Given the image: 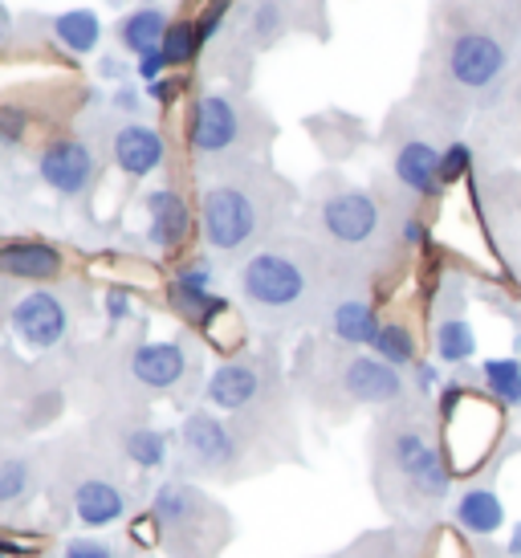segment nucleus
Segmentation results:
<instances>
[{
  "mask_svg": "<svg viewBox=\"0 0 521 558\" xmlns=\"http://www.w3.org/2000/svg\"><path fill=\"white\" fill-rule=\"evenodd\" d=\"M457 522L460 530H469L473 538H493L497 530L506 526V506L497 497V465L481 481H473L464 494L457 497Z\"/></svg>",
  "mask_w": 521,
  "mask_h": 558,
  "instance_id": "nucleus-12",
  "label": "nucleus"
},
{
  "mask_svg": "<svg viewBox=\"0 0 521 558\" xmlns=\"http://www.w3.org/2000/svg\"><path fill=\"white\" fill-rule=\"evenodd\" d=\"M163 65H168V58H163V49H159V53H147V58H138V74H143L147 82H159Z\"/></svg>",
  "mask_w": 521,
  "mask_h": 558,
  "instance_id": "nucleus-33",
  "label": "nucleus"
},
{
  "mask_svg": "<svg viewBox=\"0 0 521 558\" xmlns=\"http://www.w3.org/2000/svg\"><path fill=\"white\" fill-rule=\"evenodd\" d=\"M379 314L371 306L367 298H342L335 302V311H330V330H335L338 342H347V347H371L375 335H379Z\"/></svg>",
  "mask_w": 521,
  "mask_h": 558,
  "instance_id": "nucleus-18",
  "label": "nucleus"
},
{
  "mask_svg": "<svg viewBox=\"0 0 521 558\" xmlns=\"http://www.w3.org/2000/svg\"><path fill=\"white\" fill-rule=\"evenodd\" d=\"M257 391H260V375L249 363H225L208 379V400L216 408H225V412H241L249 400H257Z\"/></svg>",
  "mask_w": 521,
  "mask_h": 558,
  "instance_id": "nucleus-19",
  "label": "nucleus"
},
{
  "mask_svg": "<svg viewBox=\"0 0 521 558\" xmlns=\"http://www.w3.org/2000/svg\"><path fill=\"white\" fill-rule=\"evenodd\" d=\"M102 74H110V78H119V74H123V65H119V62H102Z\"/></svg>",
  "mask_w": 521,
  "mask_h": 558,
  "instance_id": "nucleus-39",
  "label": "nucleus"
},
{
  "mask_svg": "<svg viewBox=\"0 0 521 558\" xmlns=\"http://www.w3.org/2000/svg\"><path fill=\"white\" fill-rule=\"evenodd\" d=\"M107 311H110V318L119 323V318H126V311H131V298H126L123 290H114V294L107 298Z\"/></svg>",
  "mask_w": 521,
  "mask_h": 558,
  "instance_id": "nucleus-35",
  "label": "nucleus"
},
{
  "mask_svg": "<svg viewBox=\"0 0 521 558\" xmlns=\"http://www.w3.org/2000/svg\"><path fill=\"white\" fill-rule=\"evenodd\" d=\"M53 33L70 53H90L102 41V21L90 9H74V13H62L53 21Z\"/></svg>",
  "mask_w": 521,
  "mask_h": 558,
  "instance_id": "nucleus-24",
  "label": "nucleus"
},
{
  "mask_svg": "<svg viewBox=\"0 0 521 558\" xmlns=\"http://www.w3.org/2000/svg\"><path fill=\"white\" fill-rule=\"evenodd\" d=\"M168 16L163 9H135V13L123 16V25H119V41H123L131 53L138 58H147V53H159L163 49V37H168Z\"/></svg>",
  "mask_w": 521,
  "mask_h": 558,
  "instance_id": "nucleus-22",
  "label": "nucleus"
},
{
  "mask_svg": "<svg viewBox=\"0 0 521 558\" xmlns=\"http://www.w3.org/2000/svg\"><path fill=\"white\" fill-rule=\"evenodd\" d=\"M4 33H9V9L0 4V41H4Z\"/></svg>",
  "mask_w": 521,
  "mask_h": 558,
  "instance_id": "nucleus-40",
  "label": "nucleus"
},
{
  "mask_svg": "<svg viewBox=\"0 0 521 558\" xmlns=\"http://www.w3.org/2000/svg\"><path fill=\"white\" fill-rule=\"evenodd\" d=\"M204 510V497L196 489H187V485H163L159 494H155V518L163 522V526H192L196 522V513Z\"/></svg>",
  "mask_w": 521,
  "mask_h": 558,
  "instance_id": "nucleus-25",
  "label": "nucleus"
},
{
  "mask_svg": "<svg viewBox=\"0 0 521 558\" xmlns=\"http://www.w3.org/2000/svg\"><path fill=\"white\" fill-rule=\"evenodd\" d=\"M208 281H213L208 265L196 262V265H184V269L175 274V286H171L175 302H180L187 314H196L199 323H213L216 314H225V302L208 294Z\"/></svg>",
  "mask_w": 521,
  "mask_h": 558,
  "instance_id": "nucleus-20",
  "label": "nucleus"
},
{
  "mask_svg": "<svg viewBox=\"0 0 521 558\" xmlns=\"http://www.w3.org/2000/svg\"><path fill=\"white\" fill-rule=\"evenodd\" d=\"M29 494V465L25 461H0V506H13Z\"/></svg>",
  "mask_w": 521,
  "mask_h": 558,
  "instance_id": "nucleus-30",
  "label": "nucleus"
},
{
  "mask_svg": "<svg viewBox=\"0 0 521 558\" xmlns=\"http://www.w3.org/2000/svg\"><path fill=\"white\" fill-rule=\"evenodd\" d=\"M184 445H187V452H192L196 461H204L208 469L229 465L232 452H237L232 433L216 416H208V412H196V416L184 420Z\"/></svg>",
  "mask_w": 521,
  "mask_h": 558,
  "instance_id": "nucleus-14",
  "label": "nucleus"
},
{
  "mask_svg": "<svg viewBox=\"0 0 521 558\" xmlns=\"http://www.w3.org/2000/svg\"><path fill=\"white\" fill-rule=\"evenodd\" d=\"M187 140L204 156L237 147V140H241V107L232 102L229 94H204L196 102V110H192Z\"/></svg>",
  "mask_w": 521,
  "mask_h": 558,
  "instance_id": "nucleus-7",
  "label": "nucleus"
},
{
  "mask_svg": "<svg viewBox=\"0 0 521 558\" xmlns=\"http://www.w3.org/2000/svg\"><path fill=\"white\" fill-rule=\"evenodd\" d=\"M21 126H25V114H21V110H0V131H4L9 140L21 135Z\"/></svg>",
  "mask_w": 521,
  "mask_h": 558,
  "instance_id": "nucleus-34",
  "label": "nucleus"
},
{
  "mask_svg": "<svg viewBox=\"0 0 521 558\" xmlns=\"http://www.w3.org/2000/svg\"><path fill=\"white\" fill-rule=\"evenodd\" d=\"M114 163L126 171V175H147L163 163V140L159 131L143 123H126L119 135H114Z\"/></svg>",
  "mask_w": 521,
  "mask_h": 558,
  "instance_id": "nucleus-15",
  "label": "nucleus"
},
{
  "mask_svg": "<svg viewBox=\"0 0 521 558\" xmlns=\"http://www.w3.org/2000/svg\"><path fill=\"white\" fill-rule=\"evenodd\" d=\"M481 379H485V391L501 408H518L521 403V363L518 359H489L481 367Z\"/></svg>",
  "mask_w": 521,
  "mask_h": 558,
  "instance_id": "nucleus-26",
  "label": "nucleus"
},
{
  "mask_svg": "<svg viewBox=\"0 0 521 558\" xmlns=\"http://www.w3.org/2000/svg\"><path fill=\"white\" fill-rule=\"evenodd\" d=\"M41 180H46L53 192L62 196H82L94 180V156L86 143L77 140H62V143H49L41 151Z\"/></svg>",
  "mask_w": 521,
  "mask_h": 558,
  "instance_id": "nucleus-11",
  "label": "nucleus"
},
{
  "mask_svg": "<svg viewBox=\"0 0 521 558\" xmlns=\"http://www.w3.org/2000/svg\"><path fill=\"white\" fill-rule=\"evenodd\" d=\"M318 225H323V233L330 236L335 245L363 248L379 236L384 213H379V201H375L371 192H363V187H342V192H335V196L323 201Z\"/></svg>",
  "mask_w": 521,
  "mask_h": 558,
  "instance_id": "nucleus-5",
  "label": "nucleus"
},
{
  "mask_svg": "<svg viewBox=\"0 0 521 558\" xmlns=\"http://www.w3.org/2000/svg\"><path fill=\"white\" fill-rule=\"evenodd\" d=\"M509 558H521V526L513 530V538H509Z\"/></svg>",
  "mask_w": 521,
  "mask_h": 558,
  "instance_id": "nucleus-38",
  "label": "nucleus"
},
{
  "mask_svg": "<svg viewBox=\"0 0 521 558\" xmlns=\"http://www.w3.org/2000/svg\"><path fill=\"white\" fill-rule=\"evenodd\" d=\"M131 372H135L138 384H147L155 391L175 388L187 372V355L180 342H147L138 347L135 359H131Z\"/></svg>",
  "mask_w": 521,
  "mask_h": 558,
  "instance_id": "nucleus-13",
  "label": "nucleus"
},
{
  "mask_svg": "<svg viewBox=\"0 0 521 558\" xmlns=\"http://www.w3.org/2000/svg\"><path fill=\"white\" fill-rule=\"evenodd\" d=\"M147 94H152V98H159V102H168L171 94H175V82H152V86H147Z\"/></svg>",
  "mask_w": 521,
  "mask_h": 558,
  "instance_id": "nucleus-36",
  "label": "nucleus"
},
{
  "mask_svg": "<svg viewBox=\"0 0 521 558\" xmlns=\"http://www.w3.org/2000/svg\"><path fill=\"white\" fill-rule=\"evenodd\" d=\"M65 326H70L65 306L53 294H46V290H33V294H25L21 302H16L13 330L21 335L25 347H33V351H49V347H58L62 335H65Z\"/></svg>",
  "mask_w": 521,
  "mask_h": 558,
  "instance_id": "nucleus-10",
  "label": "nucleus"
},
{
  "mask_svg": "<svg viewBox=\"0 0 521 558\" xmlns=\"http://www.w3.org/2000/svg\"><path fill=\"white\" fill-rule=\"evenodd\" d=\"M432 351L448 367H460V363H469L476 355V335H473V323L464 318V290H460V281H452L445 294H440L436 330H432Z\"/></svg>",
  "mask_w": 521,
  "mask_h": 558,
  "instance_id": "nucleus-8",
  "label": "nucleus"
},
{
  "mask_svg": "<svg viewBox=\"0 0 521 558\" xmlns=\"http://www.w3.org/2000/svg\"><path fill=\"white\" fill-rule=\"evenodd\" d=\"M62 269V253L41 241H13L0 248V274H13L25 281H46Z\"/></svg>",
  "mask_w": 521,
  "mask_h": 558,
  "instance_id": "nucleus-16",
  "label": "nucleus"
},
{
  "mask_svg": "<svg viewBox=\"0 0 521 558\" xmlns=\"http://www.w3.org/2000/svg\"><path fill=\"white\" fill-rule=\"evenodd\" d=\"M74 510L86 526H110V522L123 518L126 501L110 481H82L74 494Z\"/></svg>",
  "mask_w": 521,
  "mask_h": 558,
  "instance_id": "nucleus-21",
  "label": "nucleus"
},
{
  "mask_svg": "<svg viewBox=\"0 0 521 558\" xmlns=\"http://www.w3.org/2000/svg\"><path fill=\"white\" fill-rule=\"evenodd\" d=\"M371 347H375V355L384 359V363H391L396 372H399V367H412V363H415V335L403 323H384Z\"/></svg>",
  "mask_w": 521,
  "mask_h": 558,
  "instance_id": "nucleus-27",
  "label": "nucleus"
},
{
  "mask_svg": "<svg viewBox=\"0 0 521 558\" xmlns=\"http://www.w3.org/2000/svg\"><path fill=\"white\" fill-rule=\"evenodd\" d=\"M338 388L351 403H399L403 375L379 355H351L338 372Z\"/></svg>",
  "mask_w": 521,
  "mask_h": 558,
  "instance_id": "nucleus-6",
  "label": "nucleus"
},
{
  "mask_svg": "<svg viewBox=\"0 0 521 558\" xmlns=\"http://www.w3.org/2000/svg\"><path fill=\"white\" fill-rule=\"evenodd\" d=\"M147 213H152V229H147V241L155 248H171L180 245L187 233V204L180 201V192L171 187H159L147 196Z\"/></svg>",
  "mask_w": 521,
  "mask_h": 558,
  "instance_id": "nucleus-17",
  "label": "nucleus"
},
{
  "mask_svg": "<svg viewBox=\"0 0 521 558\" xmlns=\"http://www.w3.org/2000/svg\"><path fill=\"white\" fill-rule=\"evenodd\" d=\"M65 558H114V555H110V546L94 543V538H77V543L65 546Z\"/></svg>",
  "mask_w": 521,
  "mask_h": 558,
  "instance_id": "nucleus-32",
  "label": "nucleus"
},
{
  "mask_svg": "<svg viewBox=\"0 0 521 558\" xmlns=\"http://www.w3.org/2000/svg\"><path fill=\"white\" fill-rule=\"evenodd\" d=\"M114 102H119V107H123V110H131V114H135V110H138L135 90H119V98H114Z\"/></svg>",
  "mask_w": 521,
  "mask_h": 558,
  "instance_id": "nucleus-37",
  "label": "nucleus"
},
{
  "mask_svg": "<svg viewBox=\"0 0 521 558\" xmlns=\"http://www.w3.org/2000/svg\"><path fill=\"white\" fill-rule=\"evenodd\" d=\"M241 290L257 311L286 314L310 294V265L293 248H260L241 269Z\"/></svg>",
  "mask_w": 521,
  "mask_h": 558,
  "instance_id": "nucleus-3",
  "label": "nucleus"
},
{
  "mask_svg": "<svg viewBox=\"0 0 521 558\" xmlns=\"http://www.w3.org/2000/svg\"><path fill=\"white\" fill-rule=\"evenodd\" d=\"M0 558H4V550H0Z\"/></svg>",
  "mask_w": 521,
  "mask_h": 558,
  "instance_id": "nucleus-42",
  "label": "nucleus"
},
{
  "mask_svg": "<svg viewBox=\"0 0 521 558\" xmlns=\"http://www.w3.org/2000/svg\"><path fill=\"white\" fill-rule=\"evenodd\" d=\"M257 201H253V192L237 184H220V187H208V196H204V236H208V245L220 248V253H232V248H241L253 241L257 233Z\"/></svg>",
  "mask_w": 521,
  "mask_h": 558,
  "instance_id": "nucleus-4",
  "label": "nucleus"
},
{
  "mask_svg": "<svg viewBox=\"0 0 521 558\" xmlns=\"http://www.w3.org/2000/svg\"><path fill=\"white\" fill-rule=\"evenodd\" d=\"M469 168H473V147H469V143H448V147H445V159H440L445 184L460 180V175H464Z\"/></svg>",
  "mask_w": 521,
  "mask_h": 558,
  "instance_id": "nucleus-31",
  "label": "nucleus"
},
{
  "mask_svg": "<svg viewBox=\"0 0 521 558\" xmlns=\"http://www.w3.org/2000/svg\"><path fill=\"white\" fill-rule=\"evenodd\" d=\"M196 49H199V29L187 25V21H175L168 29V37H163V58H168V65L196 58Z\"/></svg>",
  "mask_w": 521,
  "mask_h": 558,
  "instance_id": "nucleus-29",
  "label": "nucleus"
},
{
  "mask_svg": "<svg viewBox=\"0 0 521 558\" xmlns=\"http://www.w3.org/2000/svg\"><path fill=\"white\" fill-rule=\"evenodd\" d=\"M384 469L399 481V494L412 510L440 506L452 489V461L424 420L403 416L384 436Z\"/></svg>",
  "mask_w": 521,
  "mask_h": 558,
  "instance_id": "nucleus-1",
  "label": "nucleus"
},
{
  "mask_svg": "<svg viewBox=\"0 0 521 558\" xmlns=\"http://www.w3.org/2000/svg\"><path fill=\"white\" fill-rule=\"evenodd\" d=\"M371 558H387V546H375V555Z\"/></svg>",
  "mask_w": 521,
  "mask_h": 558,
  "instance_id": "nucleus-41",
  "label": "nucleus"
},
{
  "mask_svg": "<svg viewBox=\"0 0 521 558\" xmlns=\"http://www.w3.org/2000/svg\"><path fill=\"white\" fill-rule=\"evenodd\" d=\"M440 159L445 151L436 147L432 140H403L396 147V159H391V168H396V180L403 192H412L420 201H432V196H440L445 192V171H440Z\"/></svg>",
  "mask_w": 521,
  "mask_h": 558,
  "instance_id": "nucleus-9",
  "label": "nucleus"
},
{
  "mask_svg": "<svg viewBox=\"0 0 521 558\" xmlns=\"http://www.w3.org/2000/svg\"><path fill=\"white\" fill-rule=\"evenodd\" d=\"M245 29L257 46H274L277 37L290 29L286 0H245Z\"/></svg>",
  "mask_w": 521,
  "mask_h": 558,
  "instance_id": "nucleus-23",
  "label": "nucleus"
},
{
  "mask_svg": "<svg viewBox=\"0 0 521 558\" xmlns=\"http://www.w3.org/2000/svg\"><path fill=\"white\" fill-rule=\"evenodd\" d=\"M126 457L138 469H159L168 461V436L155 428H135V433H126Z\"/></svg>",
  "mask_w": 521,
  "mask_h": 558,
  "instance_id": "nucleus-28",
  "label": "nucleus"
},
{
  "mask_svg": "<svg viewBox=\"0 0 521 558\" xmlns=\"http://www.w3.org/2000/svg\"><path fill=\"white\" fill-rule=\"evenodd\" d=\"M509 70V49L485 25H464L445 41V82L464 98H485Z\"/></svg>",
  "mask_w": 521,
  "mask_h": 558,
  "instance_id": "nucleus-2",
  "label": "nucleus"
}]
</instances>
